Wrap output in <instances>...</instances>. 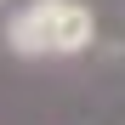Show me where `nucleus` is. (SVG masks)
Here are the masks:
<instances>
[{
  "label": "nucleus",
  "instance_id": "nucleus-1",
  "mask_svg": "<svg viewBox=\"0 0 125 125\" xmlns=\"http://www.w3.org/2000/svg\"><path fill=\"white\" fill-rule=\"evenodd\" d=\"M97 40V17L80 0H29L6 17V51L40 62V57H80Z\"/></svg>",
  "mask_w": 125,
  "mask_h": 125
},
{
  "label": "nucleus",
  "instance_id": "nucleus-2",
  "mask_svg": "<svg viewBox=\"0 0 125 125\" xmlns=\"http://www.w3.org/2000/svg\"><path fill=\"white\" fill-rule=\"evenodd\" d=\"M0 6H6V0H0Z\"/></svg>",
  "mask_w": 125,
  "mask_h": 125
}]
</instances>
